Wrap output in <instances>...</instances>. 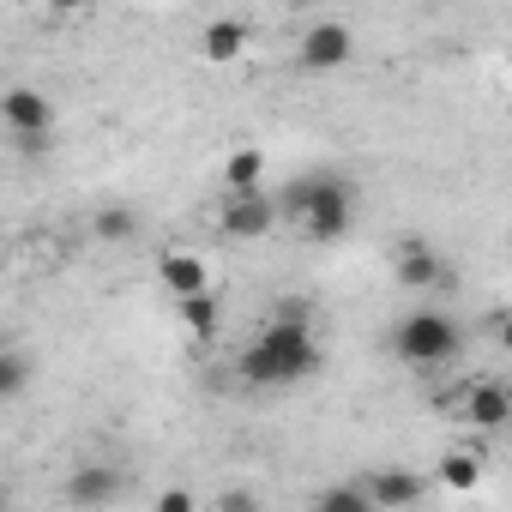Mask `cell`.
Returning <instances> with one entry per match:
<instances>
[{
	"mask_svg": "<svg viewBox=\"0 0 512 512\" xmlns=\"http://www.w3.org/2000/svg\"><path fill=\"white\" fill-rule=\"evenodd\" d=\"M235 374H241V386H260V392L320 374V332L308 320V302H278L272 320L260 326V338L235 356Z\"/></svg>",
	"mask_w": 512,
	"mask_h": 512,
	"instance_id": "1",
	"label": "cell"
},
{
	"mask_svg": "<svg viewBox=\"0 0 512 512\" xmlns=\"http://www.w3.org/2000/svg\"><path fill=\"white\" fill-rule=\"evenodd\" d=\"M464 350V326L446 314V308H416L392 326V356L404 368H440Z\"/></svg>",
	"mask_w": 512,
	"mask_h": 512,
	"instance_id": "2",
	"label": "cell"
},
{
	"mask_svg": "<svg viewBox=\"0 0 512 512\" xmlns=\"http://www.w3.org/2000/svg\"><path fill=\"white\" fill-rule=\"evenodd\" d=\"M284 199L302 211L308 241H344V235H350V223H356V193H350V181H338V175L296 181Z\"/></svg>",
	"mask_w": 512,
	"mask_h": 512,
	"instance_id": "3",
	"label": "cell"
},
{
	"mask_svg": "<svg viewBox=\"0 0 512 512\" xmlns=\"http://www.w3.org/2000/svg\"><path fill=\"white\" fill-rule=\"evenodd\" d=\"M0 121H7V133L19 139L25 157H43L49 139H55V103L37 85H13L7 97H0Z\"/></svg>",
	"mask_w": 512,
	"mask_h": 512,
	"instance_id": "4",
	"label": "cell"
},
{
	"mask_svg": "<svg viewBox=\"0 0 512 512\" xmlns=\"http://www.w3.org/2000/svg\"><path fill=\"white\" fill-rule=\"evenodd\" d=\"M356 55V31L344 19H314L296 43V67L302 73H338L344 61Z\"/></svg>",
	"mask_w": 512,
	"mask_h": 512,
	"instance_id": "5",
	"label": "cell"
},
{
	"mask_svg": "<svg viewBox=\"0 0 512 512\" xmlns=\"http://www.w3.org/2000/svg\"><path fill=\"white\" fill-rule=\"evenodd\" d=\"M127 470L121 464H109V458H91V464H73V476H67V506H79V512H103V506H115L121 494H127Z\"/></svg>",
	"mask_w": 512,
	"mask_h": 512,
	"instance_id": "6",
	"label": "cell"
},
{
	"mask_svg": "<svg viewBox=\"0 0 512 512\" xmlns=\"http://www.w3.org/2000/svg\"><path fill=\"white\" fill-rule=\"evenodd\" d=\"M272 223H278V199L272 193H235L217 211L223 241H260V235H272Z\"/></svg>",
	"mask_w": 512,
	"mask_h": 512,
	"instance_id": "7",
	"label": "cell"
},
{
	"mask_svg": "<svg viewBox=\"0 0 512 512\" xmlns=\"http://www.w3.org/2000/svg\"><path fill=\"white\" fill-rule=\"evenodd\" d=\"M362 494L374 500V512H410V506H422L428 476L422 470H404V464H386V470L362 476Z\"/></svg>",
	"mask_w": 512,
	"mask_h": 512,
	"instance_id": "8",
	"label": "cell"
},
{
	"mask_svg": "<svg viewBox=\"0 0 512 512\" xmlns=\"http://www.w3.org/2000/svg\"><path fill=\"white\" fill-rule=\"evenodd\" d=\"M157 284H163L175 302H187V296H205V290H211V266L199 260V253H187V247H169L163 260H157Z\"/></svg>",
	"mask_w": 512,
	"mask_h": 512,
	"instance_id": "9",
	"label": "cell"
},
{
	"mask_svg": "<svg viewBox=\"0 0 512 512\" xmlns=\"http://www.w3.org/2000/svg\"><path fill=\"white\" fill-rule=\"evenodd\" d=\"M458 416H464L470 428L494 434V428H506V422H512V392H506L500 380H476V386L458 398Z\"/></svg>",
	"mask_w": 512,
	"mask_h": 512,
	"instance_id": "10",
	"label": "cell"
},
{
	"mask_svg": "<svg viewBox=\"0 0 512 512\" xmlns=\"http://www.w3.org/2000/svg\"><path fill=\"white\" fill-rule=\"evenodd\" d=\"M440 278H446V266H440L434 241L404 235V241H398V284H404V290H440Z\"/></svg>",
	"mask_w": 512,
	"mask_h": 512,
	"instance_id": "11",
	"label": "cell"
},
{
	"mask_svg": "<svg viewBox=\"0 0 512 512\" xmlns=\"http://www.w3.org/2000/svg\"><path fill=\"white\" fill-rule=\"evenodd\" d=\"M235 193H266V151L260 145H235L223 157V199Z\"/></svg>",
	"mask_w": 512,
	"mask_h": 512,
	"instance_id": "12",
	"label": "cell"
},
{
	"mask_svg": "<svg viewBox=\"0 0 512 512\" xmlns=\"http://www.w3.org/2000/svg\"><path fill=\"white\" fill-rule=\"evenodd\" d=\"M247 43H253V25H247V19H211V25L199 31V55L217 61V67H223V61H241Z\"/></svg>",
	"mask_w": 512,
	"mask_h": 512,
	"instance_id": "13",
	"label": "cell"
},
{
	"mask_svg": "<svg viewBox=\"0 0 512 512\" xmlns=\"http://www.w3.org/2000/svg\"><path fill=\"white\" fill-rule=\"evenodd\" d=\"M175 314H181V326H187V338H193V344L217 338V326H223V302H217V290H205V296H187V302H175Z\"/></svg>",
	"mask_w": 512,
	"mask_h": 512,
	"instance_id": "14",
	"label": "cell"
},
{
	"mask_svg": "<svg viewBox=\"0 0 512 512\" xmlns=\"http://www.w3.org/2000/svg\"><path fill=\"white\" fill-rule=\"evenodd\" d=\"M91 235H97L103 247H121V241L139 235V211H133V205H103V211L91 217Z\"/></svg>",
	"mask_w": 512,
	"mask_h": 512,
	"instance_id": "15",
	"label": "cell"
},
{
	"mask_svg": "<svg viewBox=\"0 0 512 512\" xmlns=\"http://www.w3.org/2000/svg\"><path fill=\"white\" fill-rule=\"evenodd\" d=\"M434 482L452 488V494H470V488L482 482V458H476V452H446V458L434 464Z\"/></svg>",
	"mask_w": 512,
	"mask_h": 512,
	"instance_id": "16",
	"label": "cell"
},
{
	"mask_svg": "<svg viewBox=\"0 0 512 512\" xmlns=\"http://www.w3.org/2000/svg\"><path fill=\"white\" fill-rule=\"evenodd\" d=\"M314 512H374V500L362 494V482H326L314 494Z\"/></svg>",
	"mask_w": 512,
	"mask_h": 512,
	"instance_id": "17",
	"label": "cell"
},
{
	"mask_svg": "<svg viewBox=\"0 0 512 512\" xmlns=\"http://www.w3.org/2000/svg\"><path fill=\"white\" fill-rule=\"evenodd\" d=\"M31 374H37V362H31L25 350H0V404L19 398V392L31 386Z\"/></svg>",
	"mask_w": 512,
	"mask_h": 512,
	"instance_id": "18",
	"label": "cell"
},
{
	"mask_svg": "<svg viewBox=\"0 0 512 512\" xmlns=\"http://www.w3.org/2000/svg\"><path fill=\"white\" fill-rule=\"evenodd\" d=\"M151 512H199V494H193L187 482H169V488H157Z\"/></svg>",
	"mask_w": 512,
	"mask_h": 512,
	"instance_id": "19",
	"label": "cell"
},
{
	"mask_svg": "<svg viewBox=\"0 0 512 512\" xmlns=\"http://www.w3.org/2000/svg\"><path fill=\"white\" fill-rule=\"evenodd\" d=\"M217 512H260V494H253L247 482H223V494H217Z\"/></svg>",
	"mask_w": 512,
	"mask_h": 512,
	"instance_id": "20",
	"label": "cell"
},
{
	"mask_svg": "<svg viewBox=\"0 0 512 512\" xmlns=\"http://www.w3.org/2000/svg\"><path fill=\"white\" fill-rule=\"evenodd\" d=\"M0 512H7V482H0Z\"/></svg>",
	"mask_w": 512,
	"mask_h": 512,
	"instance_id": "21",
	"label": "cell"
}]
</instances>
